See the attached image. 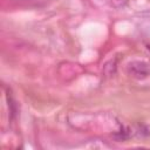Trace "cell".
Wrapping results in <instances>:
<instances>
[{
	"mask_svg": "<svg viewBox=\"0 0 150 150\" xmlns=\"http://www.w3.org/2000/svg\"><path fill=\"white\" fill-rule=\"evenodd\" d=\"M127 71L134 79L143 80L150 74V67L144 61H131L127 66Z\"/></svg>",
	"mask_w": 150,
	"mask_h": 150,
	"instance_id": "obj_1",
	"label": "cell"
}]
</instances>
